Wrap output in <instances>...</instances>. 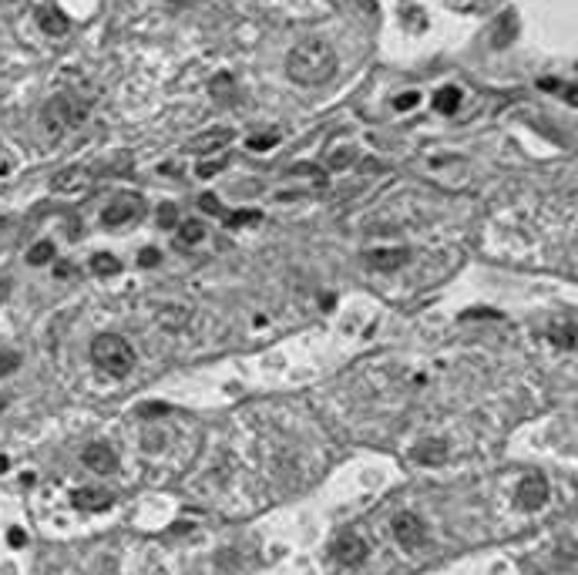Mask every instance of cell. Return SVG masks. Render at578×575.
I'll return each mask as SVG.
<instances>
[{"label":"cell","mask_w":578,"mask_h":575,"mask_svg":"<svg viewBox=\"0 0 578 575\" xmlns=\"http://www.w3.org/2000/svg\"><path fill=\"white\" fill-rule=\"evenodd\" d=\"M54 259V242H34L31 246V253H27V263L31 266H41V263H51Z\"/></svg>","instance_id":"cell-17"},{"label":"cell","mask_w":578,"mask_h":575,"mask_svg":"<svg viewBox=\"0 0 578 575\" xmlns=\"http://www.w3.org/2000/svg\"><path fill=\"white\" fill-rule=\"evenodd\" d=\"M545 498H548V481L541 478V474H528V478L521 481V488H518V505L528 508V512L541 508Z\"/></svg>","instance_id":"cell-7"},{"label":"cell","mask_w":578,"mask_h":575,"mask_svg":"<svg viewBox=\"0 0 578 575\" xmlns=\"http://www.w3.org/2000/svg\"><path fill=\"white\" fill-rule=\"evenodd\" d=\"M75 505L84 508V512H105L108 505H111V495H108V491H98V488H81L75 495Z\"/></svg>","instance_id":"cell-11"},{"label":"cell","mask_w":578,"mask_h":575,"mask_svg":"<svg viewBox=\"0 0 578 575\" xmlns=\"http://www.w3.org/2000/svg\"><path fill=\"white\" fill-rule=\"evenodd\" d=\"M175 219H179L175 206H168V202H165V206L158 209V222H162V226H175Z\"/></svg>","instance_id":"cell-26"},{"label":"cell","mask_w":578,"mask_h":575,"mask_svg":"<svg viewBox=\"0 0 578 575\" xmlns=\"http://www.w3.org/2000/svg\"><path fill=\"white\" fill-rule=\"evenodd\" d=\"M0 410H4V397H0Z\"/></svg>","instance_id":"cell-33"},{"label":"cell","mask_w":578,"mask_h":575,"mask_svg":"<svg viewBox=\"0 0 578 575\" xmlns=\"http://www.w3.org/2000/svg\"><path fill=\"white\" fill-rule=\"evenodd\" d=\"M417 101H420V94H417V91H407V94H400V98L394 101V108L397 111H411Z\"/></svg>","instance_id":"cell-24"},{"label":"cell","mask_w":578,"mask_h":575,"mask_svg":"<svg viewBox=\"0 0 578 575\" xmlns=\"http://www.w3.org/2000/svg\"><path fill=\"white\" fill-rule=\"evenodd\" d=\"M7 468H11V461H7V457L0 454V474H4V471H7Z\"/></svg>","instance_id":"cell-31"},{"label":"cell","mask_w":578,"mask_h":575,"mask_svg":"<svg viewBox=\"0 0 578 575\" xmlns=\"http://www.w3.org/2000/svg\"><path fill=\"white\" fill-rule=\"evenodd\" d=\"M236 94V81L229 75H215V81H212V98H219V101H229Z\"/></svg>","instance_id":"cell-19"},{"label":"cell","mask_w":578,"mask_h":575,"mask_svg":"<svg viewBox=\"0 0 578 575\" xmlns=\"http://www.w3.org/2000/svg\"><path fill=\"white\" fill-rule=\"evenodd\" d=\"M17 363H20V357H17V353H11V350H0V377H4V374H11V370H17Z\"/></svg>","instance_id":"cell-23"},{"label":"cell","mask_w":578,"mask_h":575,"mask_svg":"<svg viewBox=\"0 0 578 575\" xmlns=\"http://www.w3.org/2000/svg\"><path fill=\"white\" fill-rule=\"evenodd\" d=\"M138 263H141V266H155V263H158V253H155V249H145V253L138 256Z\"/></svg>","instance_id":"cell-29"},{"label":"cell","mask_w":578,"mask_h":575,"mask_svg":"<svg viewBox=\"0 0 578 575\" xmlns=\"http://www.w3.org/2000/svg\"><path fill=\"white\" fill-rule=\"evenodd\" d=\"M41 27L47 30V34H54V37H61V34H68V17L61 14V11H54V7H47V11H41Z\"/></svg>","instance_id":"cell-13"},{"label":"cell","mask_w":578,"mask_h":575,"mask_svg":"<svg viewBox=\"0 0 578 575\" xmlns=\"http://www.w3.org/2000/svg\"><path fill=\"white\" fill-rule=\"evenodd\" d=\"M91 357L105 374H115V377H122V374H128V370L135 367V350H131V343H128L124 336H118V333H101V336H94Z\"/></svg>","instance_id":"cell-2"},{"label":"cell","mask_w":578,"mask_h":575,"mask_svg":"<svg viewBox=\"0 0 578 575\" xmlns=\"http://www.w3.org/2000/svg\"><path fill=\"white\" fill-rule=\"evenodd\" d=\"M84 465H88L94 474H108V471L118 468V457H115V451H111L108 444H91V448L84 451Z\"/></svg>","instance_id":"cell-8"},{"label":"cell","mask_w":578,"mask_h":575,"mask_svg":"<svg viewBox=\"0 0 578 575\" xmlns=\"http://www.w3.org/2000/svg\"><path fill=\"white\" fill-rule=\"evenodd\" d=\"M286 71L296 84H326L336 71L333 47L326 41H320V37H309V41L293 47V54L286 61Z\"/></svg>","instance_id":"cell-1"},{"label":"cell","mask_w":578,"mask_h":575,"mask_svg":"<svg viewBox=\"0 0 578 575\" xmlns=\"http://www.w3.org/2000/svg\"><path fill=\"white\" fill-rule=\"evenodd\" d=\"M276 138H279V135H259V138H252V141H249V149H252V151L273 149V145H276Z\"/></svg>","instance_id":"cell-27"},{"label":"cell","mask_w":578,"mask_h":575,"mask_svg":"<svg viewBox=\"0 0 578 575\" xmlns=\"http://www.w3.org/2000/svg\"><path fill=\"white\" fill-rule=\"evenodd\" d=\"M7 542L14 545V548H20V545L27 542V535H24V531H20V529H14V531H11V535H7Z\"/></svg>","instance_id":"cell-30"},{"label":"cell","mask_w":578,"mask_h":575,"mask_svg":"<svg viewBox=\"0 0 578 575\" xmlns=\"http://www.w3.org/2000/svg\"><path fill=\"white\" fill-rule=\"evenodd\" d=\"M198 206H202V209L209 212V215H219V212H222V206H219V198H215L212 192H205V196L198 198Z\"/></svg>","instance_id":"cell-25"},{"label":"cell","mask_w":578,"mask_h":575,"mask_svg":"<svg viewBox=\"0 0 578 575\" xmlns=\"http://www.w3.org/2000/svg\"><path fill=\"white\" fill-rule=\"evenodd\" d=\"M407 259H411L407 249H373V253L366 256V263H370L373 270H400Z\"/></svg>","instance_id":"cell-9"},{"label":"cell","mask_w":578,"mask_h":575,"mask_svg":"<svg viewBox=\"0 0 578 575\" xmlns=\"http://www.w3.org/2000/svg\"><path fill=\"white\" fill-rule=\"evenodd\" d=\"M0 229H7V219H0Z\"/></svg>","instance_id":"cell-32"},{"label":"cell","mask_w":578,"mask_h":575,"mask_svg":"<svg viewBox=\"0 0 578 575\" xmlns=\"http://www.w3.org/2000/svg\"><path fill=\"white\" fill-rule=\"evenodd\" d=\"M515 30H518V20L515 14H504L501 20V27H494V47H504L511 37H515Z\"/></svg>","instance_id":"cell-18"},{"label":"cell","mask_w":578,"mask_h":575,"mask_svg":"<svg viewBox=\"0 0 578 575\" xmlns=\"http://www.w3.org/2000/svg\"><path fill=\"white\" fill-rule=\"evenodd\" d=\"M333 559L336 562H343V565H360V562L366 559V545L360 535H353V531H347V535H340L333 542Z\"/></svg>","instance_id":"cell-6"},{"label":"cell","mask_w":578,"mask_h":575,"mask_svg":"<svg viewBox=\"0 0 578 575\" xmlns=\"http://www.w3.org/2000/svg\"><path fill=\"white\" fill-rule=\"evenodd\" d=\"M444 457H447L444 441H420V444L413 448V461H417V465H444Z\"/></svg>","instance_id":"cell-10"},{"label":"cell","mask_w":578,"mask_h":575,"mask_svg":"<svg viewBox=\"0 0 578 575\" xmlns=\"http://www.w3.org/2000/svg\"><path fill=\"white\" fill-rule=\"evenodd\" d=\"M141 209H145L141 196H135V192H122L118 198H111V206L101 212V219H105V226L118 229V226H128V222H135L138 215H141Z\"/></svg>","instance_id":"cell-4"},{"label":"cell","mask_w":578,"mask_h":575,"mask_svg":"<svg viewBox=\"0 0 578 575\" xmlns=\"http://www.w3.org/2000/svg\"><path fill=\"white\" fill-rule=\"evenodd\" d=\"M434 108H437L441 115H454L457 108H461V91H457V88L437 91V98H434Z\"/></svg>","instance_id":"cell-14"},{"label":"cell","mask_w":578,"mask_h":575,"mask_svg":"<svg viewBox=\"0 0 578 575\" xmlns=\"http://www.w3.org/2000/svg\"><path fill=\"white\" fill-rule=\"evenodd\" d=\"M330 165H333V168L350 165V151H333V155H330Z\"/></svg>","instance_id":"cell-28"},{"label":"cell","mask_w":578,"mask_h":575,"mask_svg":"<svg viewBox=\"0 0 578 575\" xmlns=\"http://www.w3.org/2000/svg\"><path fill=\"white\" fill-rule=\"evenodd\" d=\"M179 236H182L185 246H195V242H202L205 229H202V222H198V219H185L182 226H179Z\"/></svg>","instance_id":"cell-16"},{"label":"cell","mask_w":578,"mask_h":575,"mask_svg":"<svg viewBox=\"0 0 578 575\" xmlns=\"http://www.w3.org/2000/svg\"><path fill=\"white\" fill-rule=\"evenodd\" d=\"M390 531H394V538L404 545V548H420V545H424V538H427V525L413 512H400V514H397L394 525H390Z\"/></svg>","instance_id":"cell-5"},{"label":"cell","mask_w":578,"mask_h":575,"mask_svg":"<svg viewBox=\"0 0 578 575\" xmlns=\"http://www.w3.org/2000/svg\"><path fill=\"white\" fill-rule=\"evenodd\" d=\"M91 270L98 272V276H115V272H122V263L111 256V253H98V256L91 259Z\"/></svg>","instance_id":"cell-15"},{"label":"cell","mask_w":578,"mask_h":575,"mask_svg":"<svg viewBox=\"0 0 578 575\" xmlns=\"http://www.w3.org/2000/svg\"><path fill=\"white\" fill-rule=\"evenodd\" d=\"M84 115H88V105H84V101H77V98H54V101H47L41 121H44L47 135L58 138V135H64L68 128H77V125L84 121Z\"/></svg>","instance_id":"cell-3"},{"label":"cell","mask_w":578,"mask_h":575,"mask_svg":"<svg viewBox=\"0 0 578 575\" xmlns=\"http://www.w3.org/2000/svg\"><path fill=\"white\" fill-rule=\"evenodd\" d=\"M81 175H84L81 168H68V172H61V175H54V189H58V192H64V189H75Z\"/></svg>","instance_id":"cell-21"},{"label":"cell","mask_w":578,"mask_h":575,"mask_svg":"<svg viewBox=\"0 0 578 575\" xmlns=\"http://www.w3.org/2000/svg\"><path fill=\"white\" fill-rule=\"evenodd\" d=\"M229 165V155H219V158H205V162H198V175L202 179H212L215 172H222Z\"/></svg>","instance_id":"cell-20"},{"label":"cell","mask_w":578,"mask_h":575,"mask_svg":"<svg viewBox=\"0 0 578 575\" xmlns=\"http://www.w3.org/2000/svg\"><path fill=\"white\" fill-rule=\"evenodd\" d=\"M229 138H232V132L229 128H212V132H205V135H198L195 141H192V149L202 151V155H212L215 149H222V145H229Z\"/></svg>","instance_id":"cell-12"},{"label":"cell","mask_w":578,"mask_h":575,"mask_svg":"<svg viewBox=\"0 0 578 575\" xmlns=\"http://www.w3.org/2000/svg\"><path fill=\"white\" fill-rule=\"evenodd\" d=\"M249 222H259V212H232L226 219L229 229H239V226H249Z\"/></svg>","instance_id":"cell-22"}]
</instances>
